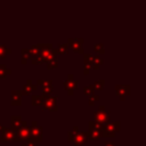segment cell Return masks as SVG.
<instances>
[{"mask_svg":"<svg viewBox=\"0 0 146 146\" xmlns=\"http://www.w3.org/2000/svg\"><path fill=\"white\" fill-rule=\"evenodd\" d=\"M30 133H31V139H33L36 144L42 141V128L38 124L36 121H32L31 122Z\"/></svg>","mask_w":146,"mask_h":146,"instance_id":"9c48e42d","label":"cell"},{"mask_svg":"<svg viewBox=\"0 0 146 146\" xmlns=\"http://www.w3.org/2000/svg\"><path fill=\"white\" fill-rule=\"evenodd\" d=\"M5 128H6V125H2V124L0 123V133H1V132L5 130Z\"/></svg>","mask_w":146,"mask_h":146,"instance_id":"1f68e13d","label":"cell"},{"mask_svg":"<svg viewBox=\"0 0 146 146\" xmlns=\"http://www.w3.org/2000/svg\"><path fill=\"white\" fill-rule=\"evenodd\" d=\"M91 62L92 55L91 54H83V74L88 75L91 70Z\"/></svg>","mask_w":146,"mask_h":146,"instance_id":"9a60e30c","label":"cell"},{"mask_svg":"<svg viewBox=\"0 0 146 146\" xmlns=\"http://www.w3.org/2000/svg\"><path fill=\"white\" fill-rule=\"evenodd\" d=\"M31 103H32L33 106H41V104H42V96L41 95H36V94L32 95Z\"/></svg>","mask_w":146,"mask_h":146,"instance_id":"cb8c5ba5","label":"cell"},{"mask_svg":"<svg viewBox=\"0 0 146 146\" xmlns=\"http://www.w3.org/2000/svg\"><path fill=\"white\" fill-rule=\"evenodd\" d=\"M115 94L120 100H124L131 92V87L129 84H116L115 86Z\"/></svg>","mask_w":146,"mask_h":146,"instance_id":"8fae6325","label":"cell"},{"mask_svg":"<svg viewBox=\"0 0 146 146\" xmlns=\"http://www.w3.org/2000/svg\"><path fill=\"white\" fill-rule=\"evenodd\" d=\"M121 129V122L120 121H114V122H108L106 124H102V137L105 138H113L116 132H119Z\"/></svg>","mask_w":146,"mask_h":146,"instance_id":"7a4b0ae2","label":"cell"},{"mask_svg":"<svg viewBox=\"0 0 146 146\" xmlns=\"http://www.w3.org/2000/svg\"><path fill=\"white\" fill-rule=\"evenodd\" d=\"M67 139L70 143H72L74 146H83L88 141L87 131H80L78 125L73 127V130L68 131Z\"/></svg>","mask_w":146,"mask_h":146,"instance_id":"6da1fadb","label":"cell"},{"mask_svg":"<svg viewBox=\"0 0 146 146\" xmlns=\"http://www.w3.org/2000/svg\"><path fill=\"white\" fill-rule=\"evenodd\" d=\"M83 42H84V40L82 38H68V40H67L68 48L72 49L74 52L80 54V55H83L84 54Z\"/></svg>","mask_w":146,"mask_h":146,"instance_id":"52a82bcc","label":"cell"},{"mask_svg":"<svg viewBox=\"0 0 146 146\" xmlns=\"http://www.w3.org/2000/svg\"><path fill=\"white\" fill-rule=\"evenodd\" d=\"M94 119L99 124H106V123H108L111 121L110 113L105 110V107L103 105H99L98 110L94 112Z\"/></svg>","mask_w":146,"mask_h":146,"instance_id":"8992f818","label":"cell"},{"mask_svg":"<svg viewBox=\"0 0 146 146\" xmlns=\"http://www.w3.org/2000/svg\"><path fill=\"white\" fill-rule=\"evenodd\" d=\"M38 88H39V87L36 86V83L34 84L33 81H32L31 79H29V80H26V82H25V84L23 86V89H22L21 91H22L23 95H30V94L36 91Z\"/></svg>","mask_w":146,"mask_h":146,"instance_id":"5bb4252c","label":"cell"},{"mask_svg":"<svg viewBox=\"0 0 146 146\" xmlns=\"http://www.w3.org/2000/svg\"><path fill=\"white\" fill-rule=\"evenodd\" d=\"M83 94H84V95H87V96H90V95L95 94V89H94V87H92L91 84L83 87Z\"/></svg>","mask_w":146,"mask_h":146,"instance_id":"f1b7e54d","label":"cell"},{"mask_svg":"<svg viewBox=\"0 0 146 146\" xmlns=\"http://www.w3.org/2000/svg\"><path fill=\"white\" fill-rule=\"evenodd\" d=\"M16 133H17V137H18V140L19 141H25L29 138H31L30 127L27 125V122L26 121H22V125H21L19 129L16 130Z\"/></svg>","mask_w":146,"mask_h":146,"instance_id":"30bf717a","label":"cell"},{"mask_svg":"<svg viewBox=\"0 0 146 146\" xmlns=\"http://www.w3.org/2000/svg\"><path fill=\"white\" fill-rule=\"evenodd\" d=\"M0 140L2 143H18L19 141L16 131L13 130L11 128H8V127H6L5 130L1 132Z\"/></svg>","mask_w":146,"mask_h":146,"instance_id":"ba28073f","label":"cell"},{"mask_svg":"<svg viewBox=\"0 0 146 146\" xmlns=\"http://www.w3.org/2000/svg\"><path fill=\"white\" fill-rule=\"evenodd\" d=\"M104 146H115V145H114V143H113V141H107V143H105V144H104Z\"/></svg>","mask_w":146,"mask_h":146,"instance_id":"4dcf8cb0","label":"cell"},{"mask_svg":"<svg viewBox=\"0 0 146 146\" xmlns=\"http://www.w3.org/2000/svg\"><path fill=\"white\" fill-rule=\"evenodd\" d=\"M22 121H23L22 116H19V115H13V116L10 117V128L16 131L17 129L21 128Z\"/></svg>","mask_w":146,"mask_h":146,"instance_id":"2e32d148","label":"cell"},{"mask_svg":"<svg viewBox=\"0 0 146 146\" xmlns=\"http://www.w3.org/2000/svg\"><path fill=\"white\" fill-rule=\"evenodd\" d=\"M26 146H36V143L33 140V139H31V138H29L27 140H25V141H23Z\"/></svg>","mask_w":146,"mask_h":146,"instance_id":"f546056e","label":"cell"},{"mask_svg":"<svg viewBox=\"0 0 146 146\" xmlns=\"http://www.w3.org/2000/svg\"><path fill=\"white\" fill-rule=\"evenodd\" d=\"M29 52H30V58L40 55V43H36V44L31 46L29 48Z\"/></svg>","mask_w":146,"mask_h":146,"instance_id":"44dd1931","label":"cell"},{"mask_svg":"<svg viewBox=\"0 0 146 146\" xmlns=\"http://www.w3.org/2000/svg\"><path fill=\"white\" fill-rule=\"evenodd\" d=\"M10 54H11V49L8 48L6 44L1 43V44H0V59L6 58V57H7L8 55H10Z\"/></svg>","mask_w":146,"mask_h":146,"instance_id":"ffe728a7","label":"cell"},{"mask_svg":"<svg viewBox=\"0 0 146 146\" xmlns=\"http://www.w3.org/2000/svg\"><path fill=\"white\" fill-rule=\"evenodd\" d=\"M63 86L68 96H73L74 92L79 89V80L74 79L73 74H67V78L63 81Z\"/></svg>","mask_w":146,"mask_h":146,"instance_id":"5b68a950","label":"cell"},{"mask_svg":"<svg viewBox=\"0 0 146 146\" xmlns=\"http://www.w3.org/2000/svg\"><path fill=\"white\" fill-rule=\"evenodd\" d=\"M21 55H22V60L21 63L23 65H25L27 63V59H30V52H29V48H23L21 50Z\"/></svg>","mask_w":146,"mask_h":146,"instance_id":"d4e9b609","label":"cell"},{"mask_svg":"<svg viewBox=\"0 0 146 146\" xmlns=\"http://www.w3.org/2000/svg\"><path fill=\"white\" fill-rule=\"evenodd\" d=\"M98 100H99V96H98L97 94H92V95H90V96H89L88 105H89V106H94Z\"/></svg>","mask_w":146,"mask_h":146,"instance_id":"83f0119b","label":"cell"},{"mask_svg":"<svg viewBox=\"0 0 146 146\" xmlns=\"http://www.w3.org/2000/svg\"><path fill=\"white\" fill-rule=\"evenodd\" d=\"M102 124L96 121H89L88 123V131L87 137L88 140H98L102 137Z\"/></svg>","mask_w":146,"mask_h":146,"instance_id":"3957f363","label":"cell"},{"mask_svg":"<svg viewBox=\"0 0 146 146\" xmlns=\"http://www.w3.org/2000/svg\"><path fill=\"white\" fill-rule=\"evenodd\" d=\"M30 59H31V63H32L33 65H40V64H43V63H44V59H43L40 55H38V56H35V57H31Z\"/></svg>","mask_w":146,"mask_h":146,"instance_id":"4316f807","label":"cell"},{"mask_svg":"<svg viewBox=\"0 0 146 146\" xmlns=\"http://www.w3.org/2000/svg\"><path fill=\"white\" fill-rule=\"evenodd\" d=\"M55 49H56L57 55H58V54H59V55H66V54H68V50H70L67 43H58Z\"/></svg>","mask_w":146,"mask_h":146,"instance_id":"e0dca14e","label":"cell"},{"mask_svg":"<svg viewBox=\"0 0 146 146\" xmlns=\"http://www.w3.org/2000/svg\"><path fill=\"white\" fill-rule=\"evenodd\" d=\"M21 146H26V145H25V144H22V145H21Z\"/></svg>","mask_w":146,"mask_h":146,"instance_id":"d6a6232c","label":"cell"},{"mask_svg":"<svg viewBox=\"0 0 146 146\" xmlns=\"http://www.w3.org/2000/svg\"><path fill=\"white\" fill-rule=\"evenodd\" d=\"M11 74V70L6 64H0V79H6Z\"/></svg>","mask_w":146,"mask_h":146,"instance_id":"d6986e66","label":"cell"},{"mask_svg":"<svg viewBox=\"0 0 146 146\" xmlns=\"http://www.w3.org/2000/svg\"><path fill=\"white\" fill-rule=\"evenodd\" d=\"M58 59L57 57H54V58H50L46 62V65H47V68L48 70H52V68H57L58 67Z\"/></svg>","mask_w":146,"mask_h":146,"instance_id":"7402d4cb","label":"cell"},{"mask_svg":"<svg viewBox=\"0 0 146 146\" xmlns=\"http://www.w3.org/2000/svg\"><path fill=\"white\" fill-rule=\"evenodd\" d=\"M42 96V107L47 111H57L58 107H57V97L56 96H51L50 94H46V92H42L41 94Z\"/></svg>","mask_w":146,"mask_h":146,"instance_id":"277c9868","label":"cell"},{"mask_svg":"<svg viewBox=\"0 0 146 146\" xmlns=\"http://www.w3.org/2000/svg\"><path fill=\"white\" fill-rule=\"evenodd\" d=\"M0 146H2V145H1V144H0Z\"/></svg>","mask_w":146,"mask_h":146,"instance_id":"836d02e7","label":"cell"},{"mask_svg":"<svg viewBox=\"0 0 146 146\" xmlns=\"http://www.w3.org/2000/svg\"><path fill=\"white\" fill-rule=\"evenodd\" d=\"M95 89V91H102L105 87V80L104 79H100V80H96L92 84H91Z\"/></svg>","mask_w":146,"mask_h":146,"instance_id":"603a6c76","label":"cell"},{"mask_svg":"<svg viewBox=\"0 0 146 146\" xmlns=\"http://www.w3.org/2000/svg\"><path fill=\"white\" fill-rule=\"evenodd\" d=\"M94 51H95L96 54H100V55L105 54V48H104V44H103V43H100V42L95 43V46H94Z\"/></svg>","mask_w":146,"mask_h":146,"instance_id":"484cf974","label":"cell"},{"mask_svg":"<svg viewBox=\"0 0 146 146\" xmlns=\"http://www.w3.org/2000/svg\"><path fill=\"white\" fill-rule=\"evenodd\" d=\"M22 98H23V94L21 90H11L10 91V104L13 106H21L22 105Z\"/></svg>","mask_w":146,"mask_h":146,"instance_id":"7c38bea8","label":"cell"},{"mask_svg":"<svg viewBox=\"0 0 146 146\" xmlns=\"http://www.w3.org/2000/svg\"><path fill=\"white\" fill-rule=\"evenodd\" d=\"M36 86L40 87L42 89L43 92L46 94H50L54 90L52 87V81L51 80H42V79H38L36 80Z\"/></svg>","mask_w":146,"mask_h":146,"instance_id":"4fadbf2b","label":"cell"},{"mask_svg":"<svg viewBox=\"0 0 146 146\" xmlns=\"http://www.w3.org/2000/svg\"><path fill=\"white\" fill-rule=\"evenodd\" d=\"M104 60L100 58V56H92V62H91V68L92 70H98L103 65Z\"/></svg>","mask_w":146,"mask_h":146,"instance_id":"ac0fdd59","label":"cell"}]
</instances>
